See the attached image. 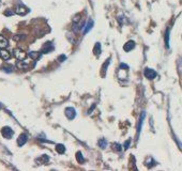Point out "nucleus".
I'll list each match as a JSON object with an SVG mask.
<instances>
[{"mask_svg": "<svg viewBox=\"0 0 182 171\" xmlns=\"http://www.w3.org/2000/svg\"><path fill=\"white\" fill-rule=\"evenodd\" d=\"M66 117L69 120H73V119L76 117V111L73 107H68L66 109Z\"/></svg>", "mask_w": 182, "mask_h": 171, "instance_id": "nucleus-4", "label": "nucleus"}, {"mask_svg": "<svg viewBox=\"0 0 182 171\" xmlns=\"http://www.w3.org/2000/svg\"><path fill=\"white\" fill-rule=\"evenodd\" d=\"M17 67L20 70H26L29 67V63L27 62V61L25 62V61H23V60H20V62L17 63Z\"/></svg>", "mask_w": 182, "mask_h": 171, "instance_id": "nucleus-12", "label": "nucleus"}, {"mask_svg": "<svg viewBox=\"0 0 182 171\" xmlns=\"http://www.w3.org/2000/svg\"><path fill=\"white\" fill-rule=\"evenodd\" d=\"M0 58L2 60H9L11 58V54L4 48H0Z\"/></svg>", "mask_w": 182, "mask_h": 171, "instance_id": "nucleus-8", "label": "nucleus"}, {"mask_svg": "<svg viewBox=\"0 0 182 171\" xmlns=\"http://www.w3.org/2000/svg\"><path fill=\"white\" fill-rule=\"evenodd\" d=\"M120 69H126V70H129V66L126 65V64H124V63H121V64H120Z\"/></svg>", "mask_w": 182, "mask_h": 171, "instance_id": "nucleus-23", "label": "nucleus"}, {"mask_svg": "<svg viewBox=\"0 0 182 171\" xmlns=\"http://www.w3.org/2000/svg\"><path fill=\"white\" fill-rule=\"evenodd\" d=\"M135 48V42L134 41H129V42H126L124 44V46H123V49L124 51H131L132 49Z\"/></svg>", "mask_w": 182, "mask_h": 171, "instance_id": "nucleus-7", "label": "nucleus"}, {"mask_svg": "<svg viewBox=\"0 0 182 171\" xmlns=\"http://www.w3.org/2000/svg\"><path fill=\"white\" fill-rule=\"evenodd\" d=\"M93 25H94V23H93V20H92V19H90L89 22H88V24H87L86 26H84V28H83L84 33H88V32H89L90 30L92 29Z\"/></svg>", "mask_w": 182, "mask_h": 171, "instance_id": "nucleus-10", "label": "nucleus"}, {"mask_svg": "<svg viewBox=\"0 0 182 171\" xmlns=\"http://www.w3.org/2000/svg\"><path fill=\"white\" fill-rule=\"evenodd\" d=\"M165 44H166V47L168 48L169 47V29H167L165 33Z\"/></svg>", "mask_w": 182, "mask_h": 171, "instance_id": "nucleus-19", "label": "nucleus"}, {"mask_svg": "<svg viewBox=\"0 0 182 171\" xmlns=\"http://www.w3.org/2000/svg\"><path fill=\"white\" fill-rule=\"evenodd\" d=\"M56 151H57V153H59V154H63V153L66 152V147L63 145H57Z\"/></svg>", "mask_w": 182, "mask_h": 171, "instance_id": "nucleus-14", "label": "nucleus"}, {"mask_svg": "<svg viewBox=\"0 0 182 171\" xmlns=\"http://www.w3.org/2000/svg\"><path fill=\"white\" fill-rule=\"evenodd\" d=\"M36 161H42V164H47V161H48V156H46V155H43V156H42L40 159H36Z\"/></svg>", "mask_w": 182, "mask_h": 171, "instance_id": "nucleus-20", "label": "nucleus"}, {"mask_svg": "<svg viewBox=\"0 0 182 171\" xmlns=\"http://www.w3.org/2000/svg\"><path fill=\"white\" fill-rule=\"evenodd\" d=\"M14 12H12V11H6V13H4V15H7V16H10V15H13Z\"/></svg>", "mask_w": 182, "mask_h": 171, "instance_id": "nucleus-24", "label": "nucleus"}, {"mask_svg": "<svg viewBox=\"0 0 182 171\" xmlns=\"http://www.w3.org/2000/svg\"><path fill=\"white\" fill-rule=\"evenodd\" d=\"M144 75H145L146 78H148V79H154L156 77V72L154 71V70L152 69H149V67H147V69H145V71H144Z\"/></svg>", "mask_w": 182, "mask_h": 171, "instance_id": "nucleus-3", "label": "nucleus"}, {"mask_svg": "<svg viewBox=\"0 0 182 171\" xmlns=\"http://www.w3.org/2000/svg\"><path fill=\"white\" fill-rule=\"evenodd\" d=\"M99 147L101 149H105L107 147V141H106L105 139H101L99 141Z\"/></svg>", "mask_w": 182, "mask_h": 171, "instance_id": "nucleus-17", "label": "nucleus"}, {"mask_svg": "<svg viewBox=\"0 0 182 171\" xmlns=\"http://www.w3.org/2000/svg\"><path fill=\"white\" fill-rule=\"evenodd\" d=\"M76 158H77V161H78L79 164H82V163H84V161H85V158L83 157L82 152H77V153H76Z\"/></svg>", "mask_w": 182, "mask_h": 171, "instance_id": "nucleus-16", "label": "nucleus"}, {"mask_svg": "<svg viewBox=\"0 0 182 171\" xmlns=\"http://www.w3.org/2000/svg\"><path fill=\"white\" fill-rule=\"evenodd\" d=\"M52 50H54V46H53V44L50 42H47L44 44V46L43 48H42V53L43 54H47V53H50Z\"/></svg>", "mask_w": 182, "mask_h": 171, "instance_id": "nucleus-9", "label": "nucleus"}, {"mask_svg": "<svg viewBox=\"0 0 182 171\" xmlns=\"http://www.w3.org/2000/svg\"><path fill=\"white\" fill-rule=\"evenodd\" d=\"M109 62H110V59L107 60V61H106V63H105V64H104V66H103V75H105L106 69H107V66H108Z\"/></svg>", "mask_w": 182, "mask_h": 171, "instance_id": "nucleus-21", "label": "nucleus"}, {"mask_svg": "<svg viewBox=\"0 0 182 171\" xmlns=\"http://www.w3.org/2000/svg\"><path fill=\"white\" fill-rule=\"evenodd\" d=\"M29 12V10L27 9L25 6H22V4H20V6H17L16 7V10H15V13L18 14V15H22V16H24V15H26L27 13Z\"/></svg>", "mask_w": 182, "mask_h": 171, "instance_id": "nucleus-5", "label": "nucleus"}, {"mask_svg": "<svg viewBox=\"0 0 182 171\" xmlns=\"http://www.w3.org/2000/svg\"><path fill=\"white\" fill-rule=\"evenodd\" d=\"M93 53L96 54V56H99L100 54H101V45H100V43H96L94 48H93Z\"/></svg>", "mask_w": 182, "mask_h": 171, "instance_id": "nucleus-15", "label": "nucleus"}, {"mask_svg": "<svg viewBox=\"0 0 182 171\" xmlns=\"http://www.w3.org/2000/svg\"><path fill=\"white\" fill-rule=\"evenodd\" d=\"M130 143H131V140H128V141H126V143H124V149H129Z\"/></svg>", "mask_w": 182, "mask_h": 171, "instance_id": "nucleus-25", "label": "nucleus"}, {"mask_svg": "<svg viewBox=\"0 0 182 171\" xmlns=\"http://www.w3.org/2000/svg\"><path fill=\"white\" fill-rule=\"evenodd\" d=\"M1 134H2V136H3L4 138L11 139L12 137H13L14 132L11 127H9V126H4V127L1 129Z\"/></svg>", "mask_w": 182, "mask_h": 171, "instance_id": "nucleus-1", "label": "nucleus"}, {"mask_svg": "<svg viewBox=\"0 0 182 171\" xmlns=\"http://www.w3.org/2000/svg\"><path fill=\"white\" fill-rule=\"evenodd\" d=\"M39 56H40V54L36 53V51H30L29 53V57L31 58V59H38L39 58Z\"/></svg>", "mask_w": 182, "mask_h": 171, "instance_id": "nucleus-18", "label": "nucleus"}, {"mask_svg": "<svg viewBox=\"0 0 182 171\" xmlns=\"http://www.w3.org/2000/svg\"><path fill=\"white\" fill-rule=\"evenodd\" d=\"M146 117V113L145 112H142V117H140V120H139V124H138V129H137V135H139V133L142 131V122H144V119Z\"/></svg>", "mask_w": 182, "mask_h": 171, "instance_id": "nucleus-13", "label": "nucleus"}, {"mask_svg": "<svg viewBox=\"0 0 182 171\" xmlns=\"http://www.w3.org/2000/svg\"><path fill=\"white\" fill-rule=\"evenodd\" d=\"M13 55H14V57H15L17 60H20H20H25L27 57L26 53H25L23 49H20V48H15L13 51Z\"/></svg>", "mask_w": 182, "mask_h": 171, "instance_id": "nucleus-2", "label": "nucleus"}, {"mask_svg": "<svg viewBox=\"0 0 182 171\" xmlns=\"http://www.w3.org/2000/svg\"><path fill=\"white\" fill-rule=\"evenodd\" d=\"M114 148L116 149V150H118V151H121V145L119 143H114Z\"/></svg>", "mask_w": 182, "mask_h": 171, "instance_id": "nucleus-22", "label": "nucleus"}, {"mask_svg": "<svg viewBox=\"0 0 182 171\" xmlns=\"http://www.w3.org/2000/svg\"><path fill=\"white\" fill-rule=\"evenodd\" d=\"M27 141H28V136L26 134H22L17 139V145H18V147H23Z\"/></svg>", "mask_w": 182, "mask_h": 171, "instance_id": "nucleus-6", "label": "nucleus"}, {"mask_svg": "<svg viewBox=\"0 0 182 171\" xmlns=\"http://www.w3.org/2000/svg\"><path fill=\"white\" fill-rule=\"evenodd\" d=\"M64 60H66V56H60L59 57V61H60V62H63Z\"/></svg>", "mask_w": 182, "mask_h": 171, "instance_id": "nucleus-26", "label": "nucleus"}, {"mask_svg": "<svg viewBox=\"0 0 182 171\" xmlns=\"http://www.w3.org/2000/svg\"><path fill=\"white\" fill-rule=\"evenodd\" d=\"M8 45H9V41L3 35H0V48H6Z\"/></svg>", "mask_w": 182, "mask_h": 171, "instance_id": "nucleus-11", "label": "nucleus"}]
</instances>
